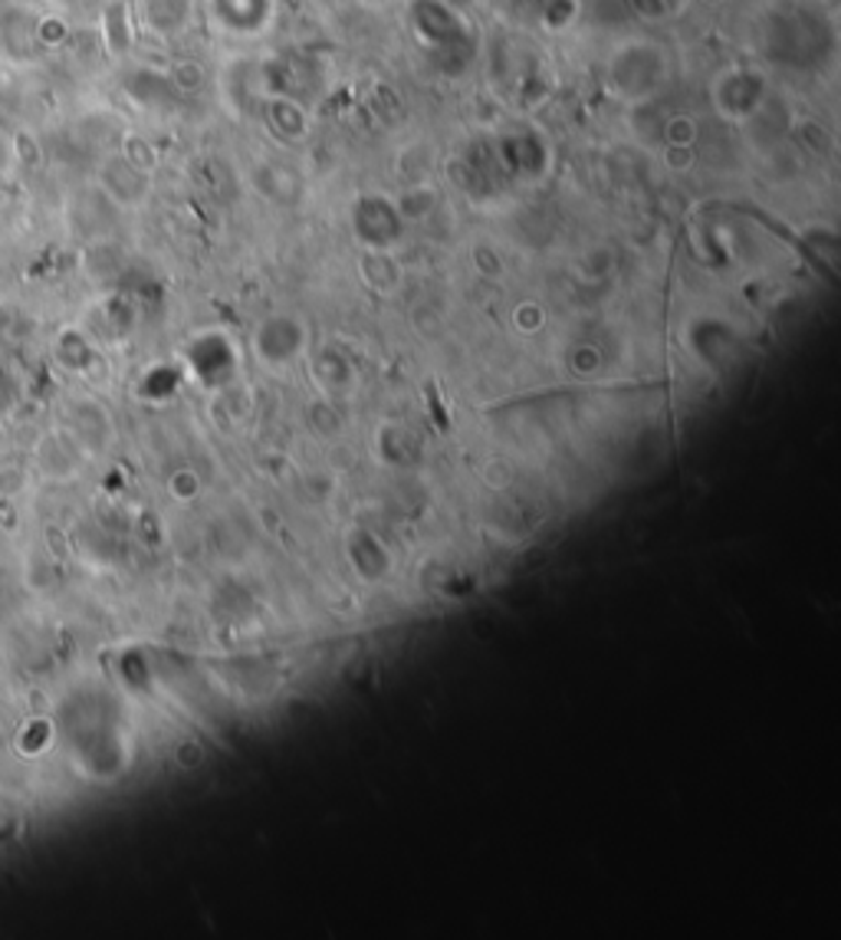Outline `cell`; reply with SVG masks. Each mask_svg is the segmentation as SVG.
I'll list each match as a JSON object with an SVG mask.
<instances>
[]
</instances>
